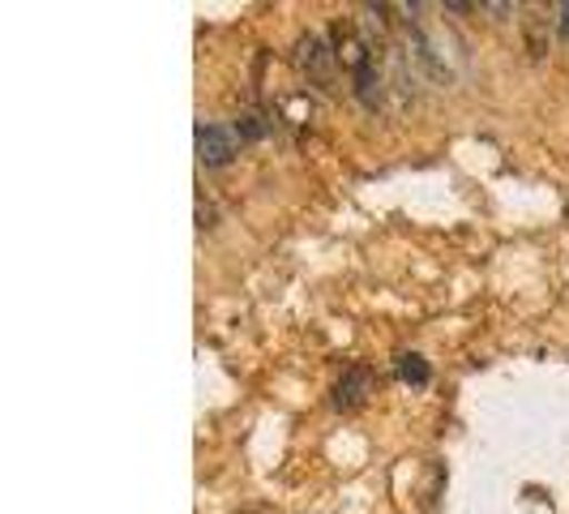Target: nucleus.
Segmentation results:
<instances>
[{
	"label": "nucleus",
	"instance_id": "1",
	"mask_svg": "<svg viewBox=\"0 0 569 514\" xmlns=\"http://www.w3.org/2000/svg\"><path fill=\"white\" fill-rule=\"evenodd\" d=\"M296 69L313 86H321V90H335V78H339L335 43L321 39V34H300V43H296Z\"/></svg>",
	"mask_w": 569,
	"mask_h": 514
},
{
	"label": "nucleus",
	"instance_id": "2",
	"mask_svg": "<svg viewBox=\"0 0 569 514\" xmlns=\"http://www.w3.org/2000/svg\"><path fill=\"white\" fill-rule=\"evenodd\" d=\"M198 159L206 168H228L236 159V129L228 125H198Z\"/></svg>",
	"mask_w": 569,
	"mask_h": 514
},
{
	"label": "nucleus",
	"instance_id": "6",
	"mask_svg": "<svg viewBox=\"0 0 569 514\" xmlns=\"http://www.w3.org/2000/svg\"><path fill=\"white\" fill-rule=\"evenodd\" d=\"M356 99H360L369 112H377V108H381V99H386V82H381L377 65H372V69H365V73L356 78Z\"/></svg>",
	"mask_w": 569,
	"mask_h": 514
},
{
	"label": "nucleus",
	"instance_id": "9",
	"mask_svg": "<svg viewBox=\"0 0 569 514\" xmlns=\"http://www.w3.org/2000/svg\"><path fill=\"white\" fill-rule=\"evenodd\" d=\"M527 52L536 60L548 52V18H527Z\"/></svg>",
	"mask_w": 569,
	"mask_h": 514
},
{
	"label": "nucleus",
	"instance_id": "4",
	"mask_svg": "<svg viewBox=\"0 0 569 514\" xmlns=\"http://www.w3.org/2000/svg\"><path fill=\"white\" fill-rule=\"evenodd\" d=\"M369 395H372V373L365 369V365H351V369L339 377V386H335V407H339V412H356Z\"/></svg>",
	"mask_w": 569,
	"mask_h": 514
},
{
	"label": "nucleus",
	"instance_id": "8",
	"mask_svg": "<svg viewBox=\"0 0 569 514\" xmlns=\"http://www.w3.org/2000/svg\"><path fill=\"white\" fill-rule=\"evenodd\" d=\"M399 377H402V382H411V386H428L425 356H416V352H402V356H399Z\"/></svg>",
	"mask_w": 569,
	"mask_h": 514
},
{
	"label": "nucleus",
	"instance_id": "5",
	"mask_svg": "<svg viewBox=\"0 0 569 514\" xmlns=\"http://www.w3.org/2000/svg\"><path fill=\"white\" fill-rule=\"evenodd\" d=\"M279 116H283L287 125H309L317 116V103L309 99V90H296V95L279 99Z\"/></svg>",
	"mask_w": 569,
	"mask_h": 514
},
{
	"label": "nucleus",
	"instance_id": "10",
	"mask_svg": "<svg viewBox=\"0 0 569 514\" xmlns=\"http://www.w3.org/2000/svg\"><path fill=\"white\" fill-rule=\"evenodd\" d=\"M236 138H244V142L266 138V116H261V112H240V116H236Z\"/></svg>",
	"mask_w": 569,
	"mask_h": 514
},
{
	"label": "nucleus",
	"instance_id": "12",
	"mask_svg": "<svg viewBox=\"0 0 569 514\" xmlns=\"http://www.w3.org/2000/svg\"><path fill=\"white\" fill-rule=\"evenodd\" d=\"M198 228H214V206H206L198 198Z\"/></svg>",
	"mask_w": 569,
	"mask_h": 514
},
{
	"label": "nucleus",
	"instance_id": "13",
	"mask_svg": "<svg viewBox=\"0 0 569 514\" xmlns=\"http://www.w3.org/2000/svg\"><path fill=\"white\" fill-rule=\"evenodd\" d=\"M480 13H492V18H510L513 4H480Z\"/></svg>",
	"mask_w": 569,
	"mask_h": 514
},
{
	"label": "nucleus",
	"instance_id": "3",
	"mask_svg": "<svg viewBox=\"0 0 569 514\" xmlns=\"http://www.w3.org/2000/svg\"><path fill=\"white\" fill-rule=\"evenodd\" d=\"M335 57H339V69H347L351 78H360L365 69H372V60H377V52H372L369 43H365V34H356V30H342L335 27Z\"/></svg>",
	"mask_w": 569,
	"mask_h": 514
},
{
	"label": "nucleus",
	"instance_id": "11",
	"mask_svg": "<svg viewBox=\"0 0 569 514\" xmlns=\"http://www.w3.org/2000/svg\"><path fill=\"white\" fill-rule=\"evenodd\" d=\"M552 27H557V34L569 43V0L566 4H557V22H552Z\"/></svg>",
	"mask_w": 569,
	"mask_h": 514
},
{
	"label": "nucleus",
	"instance_id": "7",
	"mask_svg": "<svg viewBox=\"0 0 569 514\" xmlns=\"http://www.w3.org/2000/svg\"><path fill=\"white\" fill-rule=\"evenodd\" d=\"M360 13H365V43L372 48V43L386 39V30H390V18H386L390 9H386V4H365Z\"/></svg>",
	"mask_w": 569,
	"mask_h": 514
}]
</instances>
